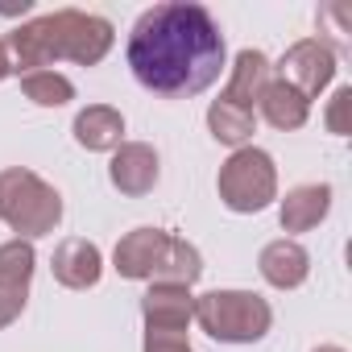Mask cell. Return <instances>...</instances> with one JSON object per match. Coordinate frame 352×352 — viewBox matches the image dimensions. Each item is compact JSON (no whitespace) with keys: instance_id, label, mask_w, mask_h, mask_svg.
Masks as SVG:
<instances>
[{"instance_id":"ac0fdd59","label":"cell","mask_w":352,"mask_h":352,"mask_svg":"<svg viewBox=\"0 0 352 352\" xmlns=\"http://www.w3.org/2000/svg\"><path fill=\"white\" fill-rule=\"evenodd\" d=\"M38 270V253L34 241H5L0 245V290H30Z\"/></svg>"},{"instance_id":"277c9868","label":"cell","mask_w":352,"mask_h":352,"mask_svg":"<svg viewBox=\"0 0 352 352\" xmlns=\"http://www.w3.org/2000/svg\"><path fill=\"white\" fill-rule=\"evenodd\" d=\"M216 195L236 216H257L278 199V166L261 145L232 149L216 174Z\"/></svg>"},{"instance_id":"52a82bcc","label":"cell","mask_w":352,"mask_h":352,"mask_svg":"<svg viewBox=\"0 0 352 352\" xmlns=\"http://www.w3.org/2000/svg\"><path fill=\"white\" fill-rule=\"evenodd\" d=\"M162 179V157L149 141H124L120 149H112V162H108V183L129 195V199H141L157 187Z\"/></svg>"},{"instance_id":"e0dca14e","label":"cell","mask_w":352,"mask_h":352,"mask_svg":"<svg viewBox=\"0 0 352 352\" xmlns=\"http://www.w3.org/2000/svg\"><path fill=\"white\" fill-rule=\"evenodd\" d=\"M208 133L228 145V149H245L253 145V133H257V112L249 108H236L228 100H212L208 104Z\"/></svg>"},{"instance_id":"2e32d148","label":"cell","mask_w":352,"mask_h":352,"mask_svg":"<svg viewBox=\"0 0 352 352\" xmlns=\"http://www.w3.org/2000/svg\"><path fill=\"white\" fill-rule=\"evenodd\" d=\"M257 112H261V116H265V124H274L278 133H294V129H302V124H307V116H311V100H307V96H298L294 87H286L282 79H274V83L261 91Z\"/></svg>"},{"instance_id":"44dd1931","label":"cell","mask_w":352,"mask_h":352,"mask_svg":"<svg viewBox=\"0 0 352 352\" xmlns=\"http://www.w3.org/2000/svg\"><path fill=\"white\" fill-rule=\"evenodd\" d=\"M141 352H195L187 331H145Z\"/></svg>"},{"instance_id":"5b68a950","label":"cell","mask_w":352,"mask_h":352,"mask_svg":"<svg viewBox=\"0 0 352 352\" xmlns=\"http://www.w3.org/2000/svg\"><path fill=\"white\" fill-rule=\"evenodd\" d=\"M50 42H54V63H75V67H100L112 46H116V30L108 17L100 13H83V9H54L42 13Z\"/></svg>"},{"instance_id":"30bf717a","label":"cell","mask_w":352,"mask_h":352,"mask_svg":"<svg viewBox=\"0 0 352 352\" xmlns=\"http://www.w3.org/2000/svg\"><path fill=\"white\" fill-rule=\"evenodd\" d=\"M331 199H336V191L327 183H298V187H290L278 199V224H282V232L298 236V232L319 228L331 216Z\"/></svg>"},{"instance_id":"6da1fadb","label":"cell","mask_w":352,"mask_h":352,"mask_svg":"<svg viewBox=\"0 0 352 352\" xmlns=\"http://www.w3.org/2000/svg\"><path fill=\"white\" fill-rule=\"evenodd\" d=\"M133 79L166 100L208 91L228 67V42L220 21L199 0H162L149 5L124 42Z\"/></svg>"},{"instance_id":"7a4b0ae2","label":"cell","mask_w":352,"mask_h":352,"mask_svg":"<svg viewBox=\"0 0 352 352\" xmlns=\"http://www.w3.org/2000/svg\"><path fill=\"white\" fill-rule=\"evenodd\" d=\"M0 224H9L17 241H38L50 236L63 224V195L54 183L30 166H9L0 170Z\"/></svg>"},{"instance_id":"9a60e30c","label":"cell","mask_w":352,"mask_h":352,"mask_svg":"<svg viewBox=\"0 0 352 352\" xmlns=\"http://www.w3.org/2000/svg\"><path fill=\"white\" fill-rule=\"evenodd\" d=\"M204 278V253L191 245V241H183V236H166V245H162V257H157V265H153V274H149V282H162V286H195Z\"/></svg>"},{"instance_id":"3957f363","label":"cell","mask_w":352,"mask_h":352,"mask_svg":"<svg viewBox=\"0 0 352 352\" xmlns=\"http://www.w3.org/2000/svg\"><path fill=\"white\" fill-rule=\"evenodd\" d=\"M195 323L216 344H257L274 327V307L257 290L220 286V290L195 294Z\"/></svg>"},{"instance_id":"7402d4cb","label":"cell","mask_w":352,"mask_h":352,"mask_svg":"<svg viewBox=\"0 0 352 352\" xmlns=\"http://www.w3.org/2000/svg\"><path fill=\"white\" fill-rule=\"evenodd\" d=\"M25 302H30V290H0V327H13L25 315Z\"/></svg>"},{"instance_id":"8992f818","label":"cell","mask_w":352,"mask_h":352,"mask_svg":"<svg viewBox=\"0 0 352 352\" xmlns=\"http://www.w3.org/2000/svg\"><path fill=\"white\" fill-rule=\"evenodd\" d=\"M340 71V54L327 38H298L294 46H286V54L274 63V79H282L286 87H294L298 96L315 100L331 87Z\"/></svg>"},{"instance_id":"603a6c76","label":"cell","mask_w":352,"mask_h":352,"mask_svg":"<svg viewBox=\"0 0 352 352\" xmlns=\"http://www.w3.org/2000/svg\"><path fill=\"white\" fill-rule=\"evenodd\" d=\"M13 75V58H9V50H5V38H0V83H5Z\"/></svg>"},{"instance_id":"ffe728a7","label":"cell","mask_w":352,"mask_h":352,"mask_svg":"<svg viewBox=\"0 0 352 352\" xmlns=\"http://www.w3.org/2000/svg\"><path fill=\"white\" fill-rule=\"evenodd\" d=\"M348 112H352V87L344 83V87H336V91H331L327 112H323V124H327V133H331V137H348V133H352Z\"/></svg>"},{"instance_id":"4fadbf2b","label":"cell","mask_w":352,"mask_h":352,"mask_svg":"<svg viewBox=\"0 0 352 352\" xmlns=\"http://www.w3.org/2000/svg\"><path fill=\"white\" fill-rule=\"evenodd\" d=\"M71 137L87 153H112L124 145V112L112 104H87L71 120Z\"/></svg>"},{"instance_id":"5bb4252c","label":"cell","mask_w":352,"mask_h":352,"mask_svg":"<svg viewBox=\"0 0 352 352\" xmlns=\"http://www.w3.org/2000/svg\"><path fill=\"white\" fill-rule=\"evenodd\" d=\"M274 83V63L261 54V50H241L236 58H232V67H228V83H224V96L220 100H228V104H236V108H257V100H261V91Z\"/></svg>"},{"instance_id":"cb8c5ba5","label":"cell","mask_w":352,"mask_h":352,"mask_svg":"<svg viewBox=\"0 0 352 352\" xmlns=\"http://www.w3.org/2000/svg\"><path fill=\"white\" fill-rule=\"evenodd\" d=\"M311 352H344L340 344H319V348H311Z\"/></svg>"},{"instance_id":"9c48e42d","label":"cell","mask_w":352,"mask_h":352,"mask_svg":"<svg viewBox=\"0 0 352 352\" xmlns=\"http://www.w3.org/2000/svg\"><path fill=\"white\" fill-rule=\"evenodd\" d=\"M141 319L145 331H187L195 323V294L187 286L149 282V290L141 294Z\"/></svg>"},{"instance_id":"7c38bea8","label":"cell","mask_w":352,"mask_h":352,"mask_svg":"<svg viewBox=\"0 0 352 352\" xmlns=\"http://www.w3.org/2000/svg\"><path fill=\"white\" fill-rule=\"evenodd\" d=\"M257 274L274 290H298L311 278V253L294 236H278L257 253Z\"/></svg>"},{"instance_id":"8fae6325","label":"cell","mask_w":352,"mask_h":352,"mask_svg":"<svg viewBox=\"0 0 352 352\" xmlns=\"http://www.w3.org/2000/svg\"><path fill=\"white\" fill-rule=\"evenodd\" d=\"M166 228H153V224H141L133 232H124L112 249V270L124 278V282H149L157 257H162V245H166Z\"/></svg>"},{"instance_id":"ba28073f","label":"cell","mask_w":352,"mask_h":352,"mask_svg":"<svg viewBox=\"0 0 352 352\" xmlns=\"http://www.w3.org/2000/svg\"><path fill=\"white\" fill-rule=\"evenodd\" d=\"M50 274L67 290H91L104 278V253L87 236H67V241H58V249L50 257Z\"/></svg>"},{"instance_id":"d6986e66","label":"cell","mask_w":352,"mask_h":352,"mask_svg":"<svg viewBox=\"0 0 352 352\" xmlns=\"http://www.w3.org/2000/svg\"><path fill=\"white\" fill-rule=\"evenodd\" d=\"M21 91L38 108H63L75 100V83L63 71H30V75H21Z\"/></svg>"}]
</instances>
